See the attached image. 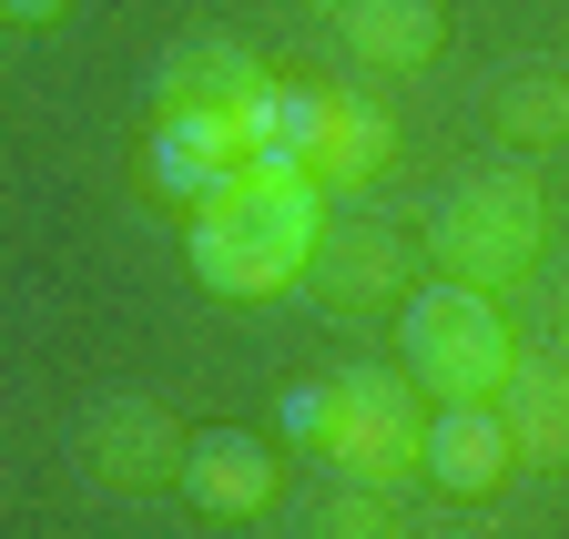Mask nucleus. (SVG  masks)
Wrapping results in <instances>:
<instances>
[{"label":"nucleus","mask_w":569,"mask_h":539,"mask_svg":"<svg viewBox=\"0 0 569 539\" xmlns=\"http://www.w3.org/2000/svg\"><path fill=\"white\" fill-rule=\"evenodd\" d=\"M326 193L296 173V163H244L224 193H203V204L183 214V264L203 296L224 306H264L284 286H306V254L326 234Z\"/></svg>","instance_id":"1"},{"label":"nucleus","mask_w":569,"mask_h":539,"mask_svg":"<svg viewBox=\"0 0 569 539\" xmlns=\"http://www.w3.org/2000/svg\"><path fill=\"white\" fill-rule=\"evenodd\" d=\"M284 438H296L306 458H326V479L407 489L417 458H427L417 377H407V367H336V377H306V387H284Z\"/></svg>","instance_id":"2"},{"label":"nucleus","mask_w":569,"mask_h":539,"mask_svg":"<svg viewBox=\"0 0 569 539\" xmlns=\"http://www.w3.org/2000/svg\"><path fill=\"white\" fill-rule=\"evenodd\" d=\"M417 244H427L438 276H458L478 296H509V286L539 276V254H549V193H539L529 163H478V173H458L438 204H427Z\"/></svg>","instance_id":"3"},{"label":"nucleus","mask_w":569,"mask_h":539,"mask_svg":"<svg viewBox=\"0 0 569 539\" xmlns=\"http://www.w3.org/2000/svg\"><path fill=\"white\" fill-rule=\"evenodd\" d=\"M397 357H407L427 408H498V387H509V367H519V326H509L498 296L438 276V286H407Z\"/></svg>","instance_id":"4"},{"label":"nucleus","mask_w":569,"mask_h":539,"mask_svg":"<svg viewBox=\"0 0 569 539\" xmlns=\"http://www.w3.org/2000/svg\"><path fill=\"white\" fill-rule=\"evenodd\" d=\"M183 448H193V428L163 397H132V387L82 418V468L112 499H183Z\"/></svg>","instance_id":"5"},{"label":"nucleus","mask_w":569,"mask_h":539,"mask_svg":"<svg viewBox=\"0 0 569 539\" xmlns=\"http://www.w3.org/2000/svg\"><path fill=\"white\" fill-rule=\"evenodd\" d=\"M417 234H397L387 214H326L316 254H306V296L326 316H397L407 306V276H417Z\"/></svg>","instance_id":"6"},{"label":"nucleus","mask_w":569,"mask_h":539,"mask_svg":"<svg viewBox=\"0 0 569 539\" xmlns=\"http://www.w3.org/2000/svg\"><path fill=\"white\" fill-rule=\"evenodd\" d=\"M142 163H153V193H163V204L193 214L203 193H224V183L254 163V153H244V102H163Z\"/></svg>","instance_id":"7"},{"label":"nucleus","mask_w":569,"mask_h":539,"mask_svg":"<svg viewBox=\"0 0 569 539\" xmlns=\"http://www.w3.org/2000/svg\"><path fill=\"white\" fill-rule=\"evenodd\" d=\"M336 11V51L377 82H417L448 51V0H326Z\"/></svg>","instance_id":"8"},{"label":"nucleus","mask_w":569,"mask_h":539,"mask_svg":"<svg viewBox=\"0 0 569 539\" xmlns=\"http://www.w3.org/2000/svg\"><path fill=\"white\" fill-rule=\"evenodd\" d=\"M183 499L203 519H264L284 499V458L254 428H193V448H183Z\"/></svg>","instance_id":"9"},{"label":"nucleus","mask_w":569,"mask_h":539,"mask_svg":"<svg viewBox=\"0 0 569 539\" xmlns=\"http://www.w3.org/2000/svg\"><path fill=\"white\" fill-rule=\"evenodd\" d=\"M509 468H519V448H509V428H498V408H438V418H427V458H417V479L438 489V499L478 509V499L509 489Z\"/></svg>","instance_id":"10"},{"label":"nucleus","mask_w":569,"mask_h":539,"mask_svg":"<svg viewBox=\"0 0 569 539\" xmlns=\"http://www.w3.org/2000/svg\"><path fill=\"white\" fill-rule=\"evenodd\" d=\"M498 428L519 468H569V357H519L498 387Z\"/></svg>","instance_id":"11"},{"label":"nucleus","mask_w":569,"mask_h":539,"mask_svg":"<svg viewBox=\"0 0 569 539\" xmlns=\"http://www.w3.org/2000/svg\"><path fill=\"white\" fill-rule=\"evenodd\" d=\"M274 72L234 41V31H183L163 51V102H254Z\"/></svg>","instance_id":"12"},{"label":"nucleus","mask_w":569,"mask_h":539,"mask_svg":"<svg viewBox=\"0 0 569 539\" xmlns=\"http://www.w3.org/2000/svg\"><path fill=\"white\" fill-rule=\"evenodd\" d=\"M498 132L509 143H569V72L559 61H529V72L498 82Z\"/></svg>","instance_id":"13"},{"label":"nucleus","mask_w":569,"mask_h":539,"mask_svg":"<svg viewBox=\"0 0 569 539\" xmlns=\"http://www.w3.org/2000/svg\"><path fill=\"white\" fill-rule=\"evenodd\" d=\"M306 539H407V509H397V489H326L316 499V519H306Z\"/></svg>","instance_id":"14"},{"label":"nucleus","mask_w":569,"mask_h":539,"mask_svg":"<svg viewBox=\"0 0 569 539\" xmlns=\"http://www.w3.org/2000/svg\"><path fill=\"white\" fill-rule=\"evenodd\" d=\"M71 11V0H0V21H11V31H51Z\"/></svg>","instance_id":"15"},{"label":"nucleus","mask_w":569,"mask_h":539,"mask_svg":"<svg viewBox=\"0 0 569 539\" xmlns=\"http://www.w3.org/2000/svg\"><path fill=\"white\" fill-rule=\"evenodd\" d=\"M559 357H569V286H559Z\"/></svg>","instance_id":"16"},{"label":"nucleus","mask_w":569,"mask_h":539,"mask_svg":"<svg viewBox=\"0 0 569 539\" xmlns=\"http://www.w3.org/2000/svg\"><path fill=\"white\" fill-rule=\"evenodd\" d=\"M427 539H488V529H427Z\"/></svg>","instance_id":"17"}]
</instances>
